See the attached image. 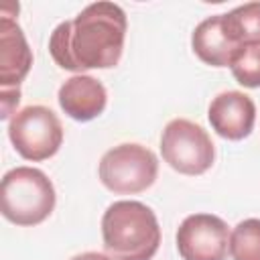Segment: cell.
Returning <instances> with one entry per match:
<instances>
[{"label":"cell","mask_w":260,"mask_h":260,"mask_svg":"<svg viewBox=\"0 0 260 260\" xmlns=\"http://www.w3.org/2000/svg\"><path fill=\"white\" fill-rule=\"evenodd\" d=\"M57 100L69 118L77 122H89L106 110L108 91L100 79L79 73L63 81Z\"/></svg>","instance_id":"9"},{"label":"cell","mask_w":260,"mask_h":260,"mask_svg":"<svg viewBox=\"0 0 260 260\" xmlns=\"http://www.w3.org/2000/svg\"><path fill=\"white\" fill-rule=\"evenodd\" d=\"M232 260H260V219L250 217L240 221L230 234Z\"/></svg>","instance_id":"13"},{"label":"cell","mask_w":260,"mask_h":260,"mask_svg":"<svg viewBox=\"0 0 260 260\" xmlns=\"http://www.w3.org/2000/svg\"><path fill=\"white\" fill-rule=\"evenodd\" d=\"M102 240L110 260H152L160 246V225L148 205L122 199L104 211Z\"/></svg>","instance_id":"2"},{"label":"cell","mask_w":260,"mask_h":260,"mask_svg":"<svg viewBox=\"0 0 260 260\" xmlns=\"http://www.w3.org/2000/svg\"><path fill=\"white\" fill-rule=\"evenodd\" d=\"M221 20L228 37L238 47L248 43H260V2L236 6L228 14H221Z\"/></svg>","instance_id":"12"},{"label":"cell","mask_w":260,"mask_h":260,"mask_svg":"<svg viewBox=\"0 0 260 260\" xmlns=\"http://www.w3.org/2000/svg\"><path fill=\"white\" fill-rule=\"evenodd\" d=\"M191 47H193V53L205 65H211V67H230L240 49L228 37L221 14L209 16L195 26L191 35Z\"/></svg>","instance_id":"11"},{"label":"cell","mask_w":260,"mask_h":260,"mask_svg":"<svg viewBox=\"0 0 260 260\" xmlns=\"http://www.w3.org/2000/svg\"><path fill=\"white\" fill-rule=\"evenodd\" d=\"M8 138L22 158L39 162L57 154L63 144V126L53 110L26 106L10 118Z\"/></svg>","instance_id":"5"},{"label":"cell","mask_w":260,"mask_h":260,"mask_svg":"<svg viewBox=\"0 0 260 260\" xmlns=\"http://www.w3.org/2000/svg\"><path fill=\"white\" fill-rule=\"evenodd\" d=\"M32 53L12 16H0V87H18L28 75Z\"/></svg>","instance_id":"10"},{"label":"cell","mask_w":260,"mask_h":260,"mask_svg":"<svg viewBox=\"0 0 260 260\" xmlns=\"http://www.w3.org/2000/svg\"><path fill=\"white\" fill-rule=\"evenodd\" d=\"M0 102H2V110H0V118L8 120L16 114V106L20 102V89L18 87H0Z\"/></svg>","instance_id":"15"},{"label":"cell","mask_w":260,"mask_h":260,"mask_svg":"<svg viewBox=\"0 0 260 260\" xmlns=\"http://www.w3.org/2000/svg\"><path fill=\"white\" fill-rule=\"evenodd\" d=\"M234 79L244 87H260V43L242 45L230 65Z\"/></svg>","instance_id":"14"},{"label":"cell","mask_w":260,"mask_h":260,"mask_svg":"<svg viewBox=\"0 0 260 260\" xmlns=\"http://www.w3.org/2000/svg\"><path fill=\"white\" fill-rule=\"evenodd\" d=\"M71 260H110V258L106 254H100V252H83V254L73 256Z\"/></svg>","instance_id":"16"},{"label":"cell","mask_w":260,"mask_h":260,"mask_svg":"<svg viewBox=\"0 0 260 260\" xmlns=\"http://www.w3.org/2000/svg\"><path fill=\"white\" fill-rule=\"evenodd\" d=\"M207 118L217 136L225 140H242L254 130L256 106L244 91H221L211 100Z\"/></svg>","instance_id":"8"},{"label":"cell","mask_w":260,"mask_h":260,"mask_svg":"<svg viewBox=\"0 0 260 260\" xmlns=\"http://www.w3.org/2000/svg\"><path fill=\"white\" fill-rule=\"evenodd\" d=\"M126 12L114 2H93L73 20L55 26L49 39L53 61L67 71L110 69L118 65L126 41Z\"/></svg>","instance_id":"1"},{"label":"cell","mask_w":260,"mask_h":260,"mask_svg":"<svg viewBox=\"0 0 260 260\" xmlns=\"http://www.w3.org/2000/svg\"><path fill=\"white\" fill-rule=\"evenodd\" d=\"M55 187L51 179L35 167H16L2 177L0 209L14 225H39L55 209Z\"/></svg>","instance_id":"3"},{"label":"cell","mask_w":260,"mask_h":260,"mask_svg":"<svg viewBox=\"0 0 260 260\" xmlns=\"http://www.w3.org/2000/svg\"><path fill=\"white\" fill-rule=\"evenodd\" d=\"M160 152L162 160L181 175H203L215 160V148L207 130L185 118H175L165 126Z\"/></svg>","instance_id":"6"},{"label":"cell","mask_w":260,"mask_h":260,"mask_svg":"<svg viewBox=\"0 0 260 260\" xmlns=\"http://www.w3.org/2000/svg\"><path fill=\"white\" fill-rule=\"evenodd\" d=\"M100 181L118 195H134L146 191L158 175L156 154L136 142H124L110 148L98 167Z\"/></svg>","instance_id":"4"},{"label":"cell","mask_w":260,"mask_h":260,"mask_svg":"<svg viewBox=\"0 0 260 260\" xmlns=\"http://www.w3.org/2000/svg\"><path fill=\"white\" fill-rule=\"evenodd\" d=\"M177 250L183 260H225L230 250L228 223L213 213L187 215L177 230Z\"/></svg>","instance_id":"7"}]
</instances>
